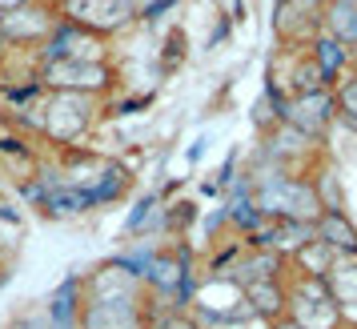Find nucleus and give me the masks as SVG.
<instances>
[{
  "label": "nucleus",
  "instance_id": "f257e3e1",
  "mask_svg": "<svg viewBox=\"0 0 357 329\" xmlns=\"http://www.w3.org/2000/svg\"><path fill=\"white\" fill-rule=\"evenodd\" d=\"M100 121V97H84V93H45L40 97V121L36 132L40 141L52 145L56 153L77 148L97 129Z\"/></svg>",
  "mask_w": 357,
  "mask_h": 329
},
{
  "label": "nucleus",
  "instance_id": "f03ea898",
  "mask_svg": "<svg viewBox=\"0 0 357 329\" xmlns=\"http://www.w3.org/2000/svg\"><path fill=\"white\" fill-rule=\"evenodd\" d=\"M285 317L301 329H345V313L337 309V301L329 297L321 277H305V273H293L285 277Z\"/></svg>",
  "mask_w": 357,
  "mask_h": 329
},
{
  "label": "nucleus",
  "instance_id": "7ed1b4c3",
  "mask_svg": "<svg viewBox=\"0 0 357 329\" xmlns=\"http://www.w3.org/2000/svg\"><path fill=\"white\" fill-rule=\"evenodd\" d=\"M49 4L56 13V20L81 24V29H89L97 36H109V40L129 33L132 24H141L129 0H49Z\"/></svg>",
  "mask_w": 357,
  "mask_h": 329
},
{
  "label": "nucleus",
  "instance_id": "20e7f679",
  "mask_svg": "<svg viewBox=\"0 0 357 329\" xmlns=\"http://www.w3.org/2000/svg\"><path fill=\"white\" fill-rule=\"evenodd\" d=\"M116 84H121L116 65L40 61V89H45V93H84V97H109Z\"/></svg>",
  "mask_w": 357,
  "mask_h": 329
},
{
  "label": "nucleus",
  "instance_id": "39448f33",
  "mask_svg": "<svg viewBox=\"0 0 357 329\" xmlns=\"http://www.w3.org/2000/svg\"><path fill=\"white\" fill-rule=\"evenodd\" d=\"M40 61H77V65H113V40L97 36L81 29V24H68L56 20V29L49 33Z\"/></svg>",
  "mask_w": 357,
  "mask_h": 329
},
{
  "label": "nucleus",
  "instance_id": "423d86ee",
  "mask_svg": "<svg viewBox=\"0 0 357 329\" xmlns=\"http://www.w3.org/2000/svg\"><path fill=\"white\" fill-rule=\"evenodd\" d=\"M321 33V0H277L273 40L277 49H309Z\"/></svg>",
  "mask_w": 357,
  "mask_h": 329
},
{
  "label": "nucleus",
  "instance_id": "0eeeda50",
  "mask_svg": "<svg viewBox=\"0 0 357 329\" xmlns=\"http://www.w3.org/2000/svg\"><path fill=\"white\" fill-rule=\"evenodd\" d=\"M281 125L297 129L301 137L321 145L329 129L337 125V105H333V89L325 93H305V97H289L281 100Z\"/></svg>",
  "mask_w": 357,
  "mask_h": 329
},
{
  "label": "nucleus",
  "instance_id": "6e6552de",
  "mask_svg": "<svg viewBox=\"0 0 357 329\" xmlns=\"http://www.w3.org/2000/svg\"><path fill=\"white\" fill-rule=\"evenodd\" d=\"M313 241H321L337 257H357V221L349 209H329L313 221Z\"/></svg>",
  "mask_w": 357,
  "mask_h": 329
},
{
  "label": "nucleus",
  "instance_id": "1a4fd4ad",
  "mask_svg": "<svg viewBox=\"0 0 357 329\" xmlns=\"http://www.w3.org/2000/svg\"><path fill=\"white\" fill-rule=\"evenodd\" d=\"M321 33L357 56V0H325L321 4Z\"/></svg>",
  "mask_w": 357,
  "mask_h": 329
},
{
  "label": "nucleus",
  "instance_id": "9d476101",
  "mask_svg": "<svg viewBox=\"0 0 357 329\" xmlns=\"http://www.w3.org/2000/svg\"><path fill=\"white\" fill-rule=\"evenodd\" d=\"M241 293H245V305L253 309V317L265 321V326L285 317V301H289L285 281H253V285H241Z\"/></svg>",
  "mask_w": 357,
  "mask_h": 329
},
{
  "label": "nucleus",
  "instance_id": "9b49d317",
  "mask_svg": "<svg viewBox=\"0 0 357 329\" xmlns=\"http://www.w3.org/2000/svg\"><path fill=\"white\" fill-rule=\"evenodd\" d=\"M325 289L337 301V309L345 313V321H357V257H337L333 269L325 273Z\"/></svg>",
  "mask_w": 357,
  "mask_h": 329
},
{
  "label": "nucleus",
  "instance_id": "f8f14e48",
  "mask_svg": "<svg viewBox=\"0 0 357 329\" xmlns=\"http://www.w3.org/2000/svg\"><path fill=\"white\" fill-rule=\"evenodd\" d=\"M309 56H313V65L321 68V77L329 81V89H333V84H337L341 77L349 72V65L357 61L354 52H349V49H341L337 40H329L325 33H317V40L309 45Z\"/></svg>",
  "mask_w": 357,
  "mask_h": 329
},
{
  "label": "nucleus",
  "instance_id": "ddd939ff",
  "mask_svg": "<svg viewBox=\"0 0 357 329\" xmlns=\"http://www.w3.org/2000/svg\"><path fill=\"white\" fill-rule=\"evenodd\" d=\"M333 105H337V116H357V61L349 65V72L333 84Z\"/></svg>",
  "mask_w": 357,
  "mask_h": 329
},
{
  "label": "nucleus",
  "instance_id": "4468645a",
  "mask_svg": "<svg viewBox=\"0 0 357 329\" xmlns=\"http://www.w3.org/2000/svg\"><path fill=\"white\" fill-rule=\"evenodd\" d=\"M132 4V13H137V20H161L165 13H173V8H177L181 0H129Z\"/></svg>",
  "mask_w": 357,
  "mask_h": 329
},
{
  "label": "nucleus",
  "instance_id": "2eb2a0df",
  "mask_svg": "<svg viewBox=\"0 0 357 329\" xmlns=\"http://www.w3.org/2000/svg\"><path fill=\"white\" fill-rule=\"evenodd\" d=\"M153 329H201V326L189 317V309H173V313H157Z\"/></svg>",
  "mask_w": 357,
  "mask_h": 329
},
{
  "label": "nucleus",
  "instance_id": "dca6fc26",
  "mask_svg": "<svg viewBox=\"0 0 357 329\" xmlns=\"http://www.w3.org/2000/svg\"><path fill=\"white\" fill-rule=\"evenodd\" d=\"M321 4H325V0H321Z\"/></svg>",
  "mask_w": 357,
  "mask_h": 329
}]
</instances>
